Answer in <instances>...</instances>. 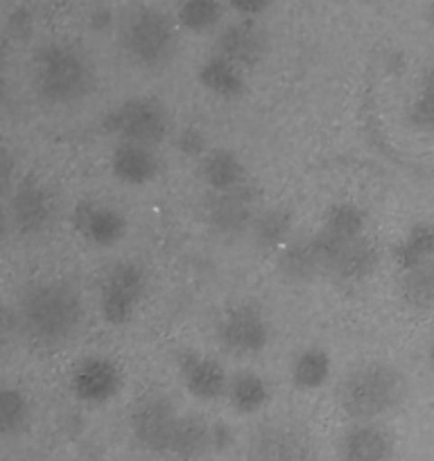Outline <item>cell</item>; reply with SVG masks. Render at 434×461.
Wrapping results in <instances>:
<instances>
[{"instance_id": "cell-22", "label": "cell", "mask_w": 434, "mask_h": 461, "mask_svg": "<svg viewBox=\"0 0 434 461\" xmlns=\"http://www.w3.org/2000/svg\"><path fill=\"white\" fill-rule=\"evenodd\" d=\"M211 450H215L212 423H208L202 416H181L170 455L181 461H194Z\"/></svg>"}, {"instance_id": "cell-29", "label": "cell", "mask_w": 434, "mask_h": 461, "mask_svg": "<svg viewBox=\"0 0 434 461\" xmlns=\"http://www.w3.org/2000/svg\"><path fill=\"white\" fill-rule=\"evenodd\" d=\"M330 375V356L321 348H308L292 365V383L303 392H312L326 384Z\"/></svg>"}, {"instance_id": "cell-2", "label": "cell", "mask_w": 434, "mask_h": 461, "mask_svg": "<svg viewBox=\"0 0 434 461\" xmlns=\"http://www.w3.org/2000/svg\"><path fill=\"white\" fill-rule=\"evenodd\" d=\"M84 303L79 292L64 281H39L23 292L19 321L25 335L37 344L55 348L79 330Z\"/></svg>"}, {"instance_id": "cell-9", "label": "cell", "mask_w": 434, "mask_h": 461, "mask_svg": "<svg viewBox=\"0 0 434 461\" xmlns=\"http://www.w3.org/2000/svg\"><path fill=\"white\" fill-rule=\"evenodd\" d=\"M256 193L249 184L227 193H212L203 202V220L220 236H240L256 220Z\"/></svg>"}, {"instance_id": "cell-3", "label": "cell", "mask_w": 434, "mask_h": 461, "mask_svg": "<svg viewBox=\"0 0 434 461\" xmlns=\"http://www.w3.org/2000/svg\"><path fill=\"white\" fill-rule=\"evenodd\" d=\"M407 396V380L396 366L384 362H369L353 369L342 380L338 398L347 416L357 423L375 420L389 414Z\"/></svg>"}, {"instance_id": "cell-10", "label": "cell", "mask_w": 434, "mask_h": 461, "mask_svg": "<svg viewBox=\"0 0 434 461\" xmlns=\"http://www.w3.org/2000/svg\"><path fill=\"white\" fill-rule=\"evenodd\" d=\"M220 339L233 356H256L269 341L267 321L254 305H238L220 323Z\"/></svg>"}, {"instance_id": "cell-21", "label": "cell", "mask_w": 434, "mask_h": 461, "mask_svg": "<svg viewBox=\"0 0 434 461\" xmlns=\"http://www.w3.org/2000/svg\"><path fill=\"white\" fill-rule=\"evenodd\" d=\"M199 84L206 88L208 93L217 97H224V100H236L245 93L247 82L245 75H242L240 66L231 64L229 59L220 55H212L199 66Z\"/></svg>"}, {"instance_id": "cell-12", "label": "cell", "mask_w": 434, "mask_h": 461, "mask_svg": "<svg viewBox=\"0 0 434 461\" xmlns=\"http://www.w3.org/2000/svg\"><path fill=\"white\" fill-rule=\"evenodd\" d=\"M73 224L79 236L95 247H112L127 233V220L118 208L84 199L75 206Z\"/></svg>"}, {"instance_id": "cell-8", "label": "cell", "mask_w": 434, "mask_h": 461, "mask_svg": "<svg viewBox=\"0 0 434 461\" xmlns=\"http://www.w3.org/2000/svg\"><path fill=\"white\" fill-rule=\"evenodd\" d=\"M342 242L330 240L326 233L319 230L312 238H299V240L287 242L278 256V269L287 281L305 283L312 281L317 274L329 272L330 260H333L335 249Z\"/></svg>"}, {"instance_id": "cell-4", "label": "cell", "mask_w": 434, "mask_h": 461, "mask_svg": "<svg viewBox=\"0 0 434 461\" xmlns=\"http://www.w3.org/2000/svg\"><path fill=\"white\" fill-rule=\"evenodd\" d=\"M121 46L140 68H161L176 52V23L158 7H131L121 21Z\"/></svg>"}, {"instance_id": "cell-25", "label": "cell", "mask_w": 434, "mask_h": 461, "mask_svg": "<svg viewBox=\"0 0 434 461\" xmlns=\"http://www.w3.org/2000/svg\"><path fill=\"white\" fill-rule=\"evenodd\" d=\"M429 258H434V224L419 221L416 226H411L405 240L393 247V260L405 272Z\"/></svg>"}, {"instance_id": "cell-35", "label": "cell", "mask_w": 434, "mask_h": 461, "mask_svg": "<svg viewBox=\"0 0 434 461\" xmlns=\"http://www.w3.org/2000/svg\"><path fill=\"white\" fill-rule=\"evenodd\" d=\"M14 314L0 305V356H3V351L10 346L12 335H14Z\"/></svg>"}, {"instance_id": "cell-11", "label": "cell", "mask_w": 434, "mask_h": 461, "mask_svg": "<svg viewBox=\"0 0 434 461\" xmlns=\"http://www.w3.org/2000/svg\"><path fill=\"white\" fill-rule=\"evenodd\" d=\"M267 50L269 37L263 25L256 23V19H242L220 32L215 55L224 57L240 68H251L263 61Z\"/></svg>"}, {"instance_id": "cell-14", "label": "cell", "mask_w": 434, "mask_h": 461, "mask_svg": "<svg viewBox=\"0 0 434 461\" xmlns=\"http://www.w3.org/2000/svg\"><path fill=\"white\" fill-rule=\"evenodd\" d=\"M393 437L383 425L366 420L356 423L339 437L338 459L339 461H392Z\"/></svg>"}, {"instance_id": "cell-26", "label": "cell", "mask_w": 434, "mask_h": 461, "mask_svg": "<svg viewBox=\"0 0 434 461\" xmlns=\"http://www.w3.org/2000/svg\"><path fill=\"white\" fill-rule=\"evenodd\" d=\"M292 212L287 208H272L256 215L251 233L260 249H283L290 240Z\"/></svg>"}, {"instance_id": "cell-18", "label": "cell", "mask_w": 434, "mask_h": 461, "mask_svg": "<svg viewBox=\"0 0 434 461\" xmlns=\"http://www.w3.org/2000/svg\"><path fill=\"white\" fill-rule=\"evenodd\" d=\"M112 170L113 176L122 184L145 185L157 179L161 163H158L154 148H149V145L121 140L112 154Z\"/></svg>"}, {"instance_id": "cell-36", "label": "cell", "mask_w": 434, "mask_h": 461, "mask_svg": "<svg viewBox=\"0 0 434 461\" xmlns=\"http://www.w3.org/2000/svg\"><path fill=\"white\" fill-rule=\"evenodd\" d=\"M420 91L434 93V64L425 70L423 79H420Z\"/></svg>"}, {"instance_id": "cell-15", "label": "cell", "mask_w": 434, "mask_h": 461, "mask_svg": "<svg viewBox=\"0 0 434 461\" xmlns=\"http://www.w3.org/2000/svg\"><path fill=\"white\" fill-rule=\"evenodd\" d=\"M249 461H310V441L299 429L269 425L251 438Z\"/></svg>"}, {"instance_id": "cell-30", "label": "cell", "mask_w": 434, "mask_h": 461, "mask_svg": "<svg viewBox=\"0 0 434 461\" xmlns=\"http://www.w3.org/2000/svg\"><path fill=\"white\" fill-rule=\"evenodd\" d=\"M222 19L220 0H184L179 7L181 28L190 32H208Z\"/></svg>"}, {"instance_id": "cell-24", "label": "cell", "mask_w": 434, "mask_h": 461, "mask_svg": "<svg viewBox=\"0 0 434 461\" xmlns=\"http://www.w3.org/2000/svg\"><path fill=\"white\" fill-rule=\"evenodd\" d=\"M366 215L356 203H335L323 217L321 233L335 242H348L353 238L365 236Z\"/></svg>"}, {"instance_id": "cell-23", "label": "cell", "mask_w": 434, "mask_h": 461, "mask_svg": "<svg viewBox=\"0 0 434 461\" xmlns=\"http://www.w3.org/2000/svg\"><path fill=\"white\" fill-rule=\"evenodd\" d=\"M227 396L238 414H254V411L263 410L267 405L269 389L267 383L258 374H254V371H242V374L233 375L229 380Z\"/></svg>"}, {"instance_id": "cell-31", "label": "cell", "mask_w": 434, "mask_h": 461, "mask_svg": "<svg viewBox=\"0 0 434 461\" xmlns=\"http://www.w3.org/2000/svg\"><path fill=\"white\" fill-rule=\"evenodd\" d=\"M407 122L414 130L434 134V93L419 91V95L407 106Z\"/></svg>"}, {"instance_id": "cell-27", "label": "cell", "mask_w": 434, "mask_h": 461, "mask_svg": "<svg viewBox=\"0 0 434 461\" xmlns=\"http://www.w3.org/2000/svg\"><path fill=\"white\" fill-rule=\"evenodd\" d=\"M401 294L411 308H432L434 305V258L423 260L405 269L401 278Z\"/></svg>"}, {"instance_id": "cell-17", "label": "cell", "mask_w": 434, "mask_h": 461, "mask_svg": "<svg viewBox=\"0 0 434 461\" xmlns=\"http://www.w3.org/2000/svg\"><path fill=\"white\" fill-rule=\"evenodd\" d=\"M52 215L48 190L37 179H23L12 197V220L21 233H39Z\"/></svg>"}, {"instance_id": "cell-20", "label": "cell", "mask_w": 434, "mask_h": 461, "mask_svg": "<svg viewBox=\"0 0 434 461\" xmlns=\"http://www.w3.org/2000/svg\"><path fill=\"white\" fill-rule=\"evenodd\" d=\"M199 176L212 193H227L247 184V170L231 149H211L199 158Z\"/></svg>"}, {"instance_id": "cell-28", "label": "cell", "mask_w": 434, "mask_h": 461, "mask_svg": "<svg viewBox=\"0 0 434 461\" xmlns=\"http://www.w3.org/2000/svg\"><path fill=\"white\" fill-rule=\"evenodd\" d=\"M30 401L21 389L0 384V437H19L30 425Z\"/></svg>"}, {"instance_id": "cell-1", "label": "cell", "mask_w": 434, "mask_h": 461, "mask_svg": "<svg viewBox=\"0 0 434 461\" xmlns=\"http://www.w3.org/2000/svg\"><path fill=\"white\" fill-rule=\"evenodd\" d=\"M95 82V64L77 43L48 41L34 52L32 88L46 104H77L91 95Z\"/></svg>"}, {"instance_id": "cell-33", "label": "cell", "mask_w": 434, "mask_h": 461, "mask_svg": "<svg viewBox=\"0 0 434 461\" xmlns=\"http://www.w3.org/2000/svg\"><path fill=\"white\" fill-rule=\"evenodd\" d=\"M14 157H12L10 149L5 145H0V194H5L12 188V181H14Z\"/></svg>"}, {"instance_id": "cell-7", "label": "cell", "mask_w": 434, "mask_h": 461, "mask_svg": "<svg viewBox=\"0 0 434 461\" xmlns=\"http://www.w3.org/2000/svg\"><path fill=\"white\" fill-rule=\"evenodd\" d=\"M179 419L176 407L166 396L143 398L131 411V434L143 450L170 455Z\"/></svg>"}, {"instance_id": "cell-5", "label": "cell", "mask_w": 434, "mask_h": 461, "mask_svg": "<svg viewBox=\"0 0 434 461\" xmlns=\"http://www.w3.org/2000/svg\"><path fill=\"white\" fill-rule=\"evenodd\" d=\"M104 130L121 140L154 148L167 139L172 121L163 102L154 97H131L106 115Z\"/></svg>"}, {"instance_id": "cell-34", "label": "cell", "mask_w": 434, "mask_h": 461, "mask_svg": "<svg viewBox=\"0 0 434 461\" xmlns=\"http://www.w3.org/2000/svg\"><path fill=\"white\" fill-rule=\"evenodd\" d=\"M229 5L242 14V19H256L269 7V0H229Z\"/></svg>"}, {"instance_id": "cell-38", "label": "cell", "mask_w": 434, "mask_h": 461, "mask_svg": "<svg viewBox=\"0 0 434 461\" xmlns=\"http://www.w3.org/2000/svg\"><path fill=\"white\" fill-rule=\"evenodd\" d=\"M428 362H429V369L434 371V341H432V346H429V351H428Z\"/></svg>"}, {"instance_id": "cell-6", "label": "cell", "mask_w": 434, "mask_h": 461, "mask_svg": "<svg viewBox=\"0 0 434 461\" xmlns=\"http://www.w3.org/2000/svg\"><path fill=\"white\" fill-rule=\"evenodd\" d=\"M145 290H148V276L140 265L131 260L113 265L100 287V310L104 321L112 326H122L130 321L143 301Z\"/></svg>"}, {"instance_id": "cell-32", "label": "cell", "mask_w": 434, "mask_h": 461, "mask_svg": "<svg viewBox=\"0 0 434 461\" xmlns=\"http://www.w3.org/2000/svg\"><path fill=\"white\" fill-rule=\"evenodd\" d=\"M176 148L185 154V157H199L202 158L206 154V139L199 130L188 127V130L181 131L179 140H176Z\"/></svg>"}, {"instance_id": "cell-19", "label": "cell", "mask_w": 434, "mask_h": 461, "mask_svg": "<svg viewBox=\"0 0 434 461\" xmlns=\"http://www.w3.org/2000/svg\"><path fill=\"white\" fill-rule=\"evenodd\" d=\"M380 263V251L374 240L366 236L353 238V240L342 242L335 249L333 260H330L329 274H333L339 281L357 283L369 278Z\"/></svg>"}, {"instance_id": "cell-37", "label": "cell", "mask_w": 434, "mask_h": 461, "mask_svg": "<svg viewBox=\"0 0 434 461\" xmlns=\"http://www.w3.org/2000/svg\"><path fill=\"white\" fill-rule=\"evenodd\" d=\"M5 233H7V212L0 208V240L5 238Z\"/></svg>"}, {"instance_id": "cell-39", "label": "cell", "mask_w": 434, "mask_h": 461, "mask_svg": "<svg viewBox=\"0 0 434 461\" xmlns=\"http://www.w3.org/2000/svg\"><path fill=\"white\" fill-rule=\"evenodd\" d=\"M432 25H434V10H432Z\"/></svg>"}, {"instance_id": "cell-13", "label": "cell", "mask_w": 434, "mask_h": 461, "mask_svg": "<svg viewBox=\"0 0 434 461\" xmlns=\"http://www.w3.org/2000/svg\"><path fill=\"white\" fill-rule=\"evenodd\" d=\"M70 387L79 401L88 402V405H100V402L112 401L121 392L122 374L113 360L93 356L79 362L77 369L73 371Z\"/></svg>"}, {"instance_id": "cell-16", "label": "cell", "mask_w": 434, "mask_h": 461, "mask_svg": "<svg viewBox=\"0 0 434 461\" xmlns=\"http://www.w3.org/2000/svg\"><path fill=\"white\" fill-rule=\"evenodd\" d=\"M179 371L185 389L199 401H215L229 389V375L217 360L197 353H184L179 357Z\"/></svg>"}]
</instances>
